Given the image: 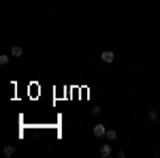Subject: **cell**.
Wrapping results in <instances>:
<instances>
[{
    "label": "cell",
    "mask_w": 160,
    "mask_h": 158,
    "mask_svg": "<svg viewBox=\"0 0 160 158\" xmlns=\"http://www.w3.org/2000/svg\"><path fill=\"white\" fill-rule=\"evenodd\" d=\"M100 60L107 62V64H111V62L115 60V54H113L111 49H107V51H102V54H100Z\"/></svg>",
    "instance_id": "1"
},
{
    "label": "cell",
    "mask_w": 160,
    "mask_h": 158,
    "mask_svg": "<svg viewBox=\"0 0 160 158\" xmlns=\"http://www.w3.org/2000/svg\"><path fill=\"white\" fill-rule=\"evenodd\" d=\"M105 137H107L109 141H115V139H118V133H115V130H107V135H105Z\"/></svg>",
    "instance_id": "4"
},
{
    "label": "cell",
    "mask_w": 160,
    "mask_h": 158,
    "mask_svg": "<svg viewBox=\"0 0 160 158\" xmlns=\"http://www.w3.org/2000/svg\"><path fill=\"white\" fill-rule=\"evenodd\" d=\"M90 111H92V115H98V113H100V107H94V109H90Z\"/></svg>",
    "instance_id": "8"
},
{
    "label": "cell",
    "mask_w": 160,
    "mask_h": 158,
    "mask_svg": "<svg viewBox=\"0 0 160 158\" xmlns=\"http://www.w3.org/2000/svg\"><path fill=\"white\" fill-rule=\"evenodd\" d=\"M92 133H94V137H105V135H107V128H105V126H102V124H96V126H94V128H92Z\"/></svg>",
    "instance_id": "2"
},
{
    "label": "cell",
    "mask_w": 160,
    "mask_h": 158,
    "mask_svg": "<svg viewBox=\"0 0 160 158\" xmlns=\"http://www.w3.org/2000/svg\"><path fill=\"white\" fill-rule=\"evenodd\" d=\"M111 152H113V150H111L109 143H102V145H100V156H102V158H109Z\"/></svg>",
    "instance_id": "3"
},
{
    "label": "cell",
    "mask_w": 160,
    "mask_h": 158,
    "mask_svg": "<svg viewBox=\"0 0 160 158\" xmlns=\"http://www.w3.org/2000/svg\"><path fill=\"white\" fill-rule=\"evenodd\" d=\"M11 54H13V56H22V47H17V45L11 47Z\"/></svg>",
    "instance_id": "6"
},
{
    "label": "cell",
    "mask_w": 160,
    "mask_h": 158,
    "mask_svg": "<svg viewBox=\"0 0 160 158\" xmlns=\"http://www.w3.org/2000/svg\"><path fill=\"white\" fill-rule=\"evenodd\" d=\"M4 154H7V156H13V154H15V147H13V145H7V147H4Z\"/></svg>",
    "instance_id": "5"
},
{
    "label": "cell",
    "mask_w": 160,
    "mask_h": 158,
    "mask_svg": "<svg viewBox=\"0 0 160 158\" xmlns=\"http://www.w3.org/2000/svg\"><path fill=\"white\" fill-rule=\"evenodd\" d=\"M9 62H11L9 56H0V64H9Z\"/></svg>",
    "instance_id": "7"
}]
</instances>
